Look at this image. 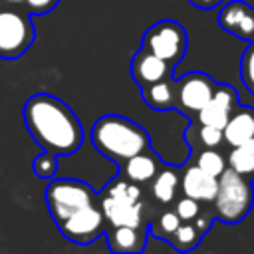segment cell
<instances>
[{
  "label": "cell",
  "instance_id": "cell-1",
  "mask_svg": "<svg viewBox=\"0 0 254 254\" xmlns=\"http://www.w3.org/2000/svg\"><path fill=\"white\" fill-rule=\"evenodd\" d=\"M28 133L48 153L73 155L83 143V127L73 109L52 93H34L22 109Z\"/></svg>",
  "mask_w": 254,
  "mask_h": 254
},
{
  "label": "cell",
  "instance_id": "cell-2",
  "mask_svg": "<svg viewBox=\"0 0 254 254\" xmlns=\"http://www.w3.org/2000/svg\"><path fill=\"white\" fill-rule=\"evenodd\" d=\"M89 139L95 151L115 165H121L125 159L151 149L149 133L133 119L117 113H107L95 119Z\"/></svg>",
  "mask_w": 254,
  "mask_h": 254
},
{
  "label": "cell",
  "instance_id": "cell-3",
  "mask_svg": "<svg viewBox=\"0 0 254 254\" xmlns=\"http://www.w3.org/2000/svg\"><path fill=\"white\" fill-rule=\"evenodd\" d=\"M254 204V189L252 181L234 173L232 169H224L218 175V189L210 202V210L214 218L226 224L242 222Z\"/></svg>",
  "mask_w": 254,
  "mask_h": 254
},
{
  "label": "cell",
  "instance_id": "cell-4",
  "mask_svg": "<svg viewBox=\"0 0 254 254\" xmlns=\"http://www.w3.org/2000/svg\"><path fill=\"white\" fill-rule=\"evenodd\" d=\"M36 40L32 14L24 6L0 4V58L18 60Z\"/></svg>",
  "mask_w": 254,
  "mask_h": 254
},
{
  "label": "cell",
  "instance_id": "cell-5",
  "mask_svg": "<svg viewBox=\"0 0 254 254\" xmlns=\"http://www.w3.org/2000/svg\"><path fill=\"white\" fill-rule=\"evenodd\" d=\"M97 202L95 189L79 179H50L46 187V204L52 220L58 224L81 206Z\"/></svg>",
  "mask_w": 254,
  "mask_h": 254
},
{
  "label": "cell",
  "instance_id": "cell-6",
  "mask_svg": "<svg viewBox=\"0 0 254 254\" xmlns=\"http://www.w3.org/2000/svg\"><path fill=\"white\" fill-rule=\"evenodd\" d=\"M141 48L165 60L169 65L177 67L189 48L187 30L177 20H159L151 24L141 36Z\"/></svg>",
  "mask_w": 254,
  "mask_h": 254
},
{
  "label": "cell",
  "instance_id": "cell-7",
  "mask_svg": "<svg viewBox=\"0 0 254 254\" xmlns=\"http://www.w3.org/2000/svg\"><path fill=\"white\" fill-rule=\"evenodd\" d=\"M216 81L206 71H189L175 79V107L189 121L202 109V105L210 99Z\"/></svg>",
  "mask_w": 254,
  "mask_h": 254
},
{
  "label": "cell",
  "instance_id": "cell-8",
  "mask_svg": "<svg viewBox=\"0 0 254 254\" xmlns=\"http://www.w3.org/2000/svg\"><path fill=\"white\" fill-rule=\"evenodd\" d=\"M56 226L65 240L79 244V246H85V244L95 242L105 232L107 220H105L99 204L93 202V204L77 208L75 212H71L67 218L58 222Z\"/></svg>",
  "mask_w": 254,
  "mask_h": 254
},
{
  "label": "cell",
  "instance_id": "cell-9",
  "mask_svg": "<svg viewBox=\"0 0 254 254\" xmlns=\"http://www.w3.org/2000/svg\"><path fill=\"white\" fill-rule=\"evenodd\" d=\"M97 204L107 220V226H147L145 222V198L127 200L97 192Z\"/></svg>",
  "mask_w": 254,
  "mask_h": 254
},
{
  "label": "cell",
  "instance_id": "cell-10",
  "mask_svg": "<svg viewBox=\"0 0 254 254\" xmlns=\"http://www.w3.org/2000/svg\"><path fill=\"white\" fill-rule=\"evenodd\" d=\"M240 101H238L236 89L232 85H228V83H218L216 81L210 99L202 105V109L190 121H198V123H204V125H212V127L222 129L224 123L228 121L230 113L234 111V107Z\"/></svg>",
  "mask_w": 254,
  "mask_h": 254
},
{
  "label": "cell",
  "instance_id": "cell-11",
  "mask_svg": "<svg viewBox=\"0 0 254 254\" xmlns=\"http://www.w3.org/2000/svg\"><path fill=\"white\" fill-rule=\"evenodd\" d=\"M216 22L230 36H236L244 42L254 40V6L244 0H230L220 4Z\"/></svg>",
  "mask_w": 254,
  "mask_h": 254
},
{
  "label": "cell",
  "instance_id": "cell-12",
  "mask_svg": "<svg viewBox=\"0 0 254 254\" xmlns=\"http://www.w3.org/2000/svg\"><path fill=\"white\" fill-rule=\"evenodd\" d=\"M129 69H131V77L139 85V89L145 87V85H151V83H155L159 79L171 77L173 71H175L173 65H169L165 60H161L159 56L151 54L145 48H139L133 54Z\"/></svg>",
  "mask_w": 254,
  "mask_h": 254
},
{
  "label": "cell",
  "instance_id": "cell-13",
  "mask_svg": "<svg viewBox=\"0 0 254 254\" xmlns=\"http://www.w3.org/2000/svg\"><path fill=\"white\" fill-rule=\"evenodd\" d=\"M218 189V177L198 169L194 163L187 165L181 173V194H187L202 204H210Z\"/></svg>",
  "mask_w": 254,
  "mask_h": 254
},
{
  "label": "cell",
  "instance_id": "cell-14",
  "mask_svg": "<svg viewBox=\"0 0 254 254\" xmlns=\"http://www.w3.org/2000/svg\"><path fill=\"white\" fill-rule=\"evenodd\" d=\"M107 246L115 254H137L145 250L147 226H107L105 228Z\"/></svg>",
  "mask_w": 254,
  "mask_h": 254
},
{
  "label": "cell",
  "instance_id": "cell-15",
  "mask_svg": "<svg viewBox=\"0 0 254 254\" xmlns=\"http://www.w3.org/2000/svg\"><path fill=\"white\" fill-rule=\"evenodd\" d=\"M161 167H163V163H161L159 155L153 153L151 149H147V151H141V153L125 159L119 165V175L125 177L127 181L143 187V185L151 183V179L157 175V171Z\"/></svg>",
  "mask_w": 254,
  "mask_h": 254
},
{
  "label": "cell",
  "instance_id": "cell-16",
  "mask_svg": "<svg viewBox=\"0 0 254 254\" xmlns=\"http://www.w3.org/2000/svg\"><path fill=\"white\" fill-rule=\"evenodd\" d=\"M248 139H254V107L238 103L222 127V141L234 147Z\"/></svg>",
  "mask_w": 254,
  "mask_h": 254
},
{
  "label": "cell",
  "instance_id": "cell-17",
  "mask_svg": "<svg viewBox=\"0 0 254 254\" xmlns=\"http://www.w3.org/2000/svg\"><path fill=\"white\" fill-rule=\"evenodd\" d=\"M181 194V173L173 167H161L151 179V196L155 202L169 206Z\"/></svg>",
  "mask_w": 254,
  "mask_h": 254
},
{
  "label": "cell",
  "instance_id": "cell-18",
  "mask_svg": "<svg viewBox=\"0 0 254 254\" xmlns=\"http://www.w3.org/2000/svg\"><path fill=\"white\" fill-rule=\"evenodd\" d=\"M141 99L153 111H171L175 107V77L171 75L141 87Z\"/></svg>",
  "mask_w": 254,
  "mask_h": 254
},
{
  "label": "cell",
  "instance_id": "cell-19",
  "mask_svg": "<svg viewBox=\"0 0 254 254\" xmlns=\"http://www.w3.org/2000/svg\"><path fill=\"white\" fill-rule=\"evenodd\" d=\"M185 141L189 145V149L194 153L198 149H210V147H220L222 141V129L212 127V125H204L198 121H190L187 131H185Z\"/></svg>",
  "mask_w": 254,
  "mask_h": 254
},
{
  "label": "cell",
  "instance_id": "cell-20",
  "mask_svg": "<svg viewBox=\"0 0 254 254\" xmlns=\"http://www.w3.org/2000/svg\"><path fill=\"white\" fill-rule=\"evenodd\" d=\"M226 167L244 179L254 181V139L230 147V153L226 155Z\"/></svg>",
  "mask_w": 254,
  "mask_h": 254
},
{
  "label": "cell",
  "instance_id": "cell-21",
  "mask_svg": "<svg viewBox=\"0 0 254 254\" xmlns=\"http://www.w3.org/2000/svg\"><path fill=\"white\" fill-rule=\"evenodd\" d=\"M200 238H202V232L194 226L192 220H181V224L177 226V230L171 234V238L167 242L173 248H177L179 252H189L198 246Z\"/></svg>",
  "mask_w": 254,
  "mask_h": 254
},
{
  "label": "cell",
  "instance_id": "cell-22",
  "mask_svg": "<svg viewBox=\"0 0 254 254\" xmlns=\"http://www.w3.org/2000/svg\"><path fill=\"white\" fill-rule=\"evenodd\" d=\"M181 224V218L179 214L173 210V208H163L161 212L155 214V218L151 222H147V230L149 234H153L155 238L159 240H169L171 234L177 230V226Z\"/></svg>",
  "mask_w": 254,
  "mask_h": 254
},
{
  "label": "cell",
  "instance_id": "cell-23",
  "mask_svg": "<svg viewBox=\"0 0 254 254\" xmlns=\"http://www.w3.org/2000/svg\"><path fill=\"white\" fill-rule=\"evenodd\" d=\"M194 165L198 169H202L204 173L218 177L226 169V157L218 151V147L198 149V151H194Z\"/></svg>",
  "mask_w": 254,
  "mask_h": 254
},
{
  "label": "cell",
  "instance_id": "cell-24",
  "mask_svg": "<svg viewBox=\"0 0 254 254\" xmlns=\"http://www.w3.org/2000/svg\"><path fill=\"white\" fill-rule=\"evenodd\" d=\"M32 171L38 179H54L58 175V155L44 151L42 155H38L32 163Z\"/></svg>",
  "mask_w": 254,
  "mask_h": 254
},
{
  "label": "cell",
  "instance_id": "cell-25",
  "mask_svg": "<svg viewBox=\"0 0 254 254\" xmlns=\"http://www.w3.org/2000/svg\"><path fill=\"white\" fill-rule=\"evenodd\" d=\"M240 79H242L244 87L250 93H254V40H250L246 50L242 52V58H240Z\"/></svg>",
  "mask_w": 254,
  "mask_h": 254
},
{
  "label": "cell",
  "instance_id": "cell-26",
  "mask_svg": "<svg viewBox=\"0 0 254 254\" xmlns=\"http://www.w3.org/2000/svg\"><path fill=\"white\" fill-rule=\"evenodd\" d=\"M173 204H175L173 210L179 214L181 220H194L198 216V212L202 210V202H198V200H194V198H190L187 194L177 196Z\"/></svg>",
  "mask_w": 254,
  "mask_h": 254
},
{
  "label": "cell",
  "instance_id": "cell-27",
  "mask_svg": "<svg viewBox=\"0 0 254 254\" xmlns=\"http://www.w3.org/2000/svg\"><path fill=\"white\" fill-rule=\"evenodd\" d=\"M60 4V0H24V8L30 14H48Z\"/></svg>",
  "mask_w": 254,
  "mask_h": 254
},
{
  "label": "cell",
  "instance_id": "cell-28",
  "mask_svg": "<svg viewBox=\"0 0 254 254\" xmlns=\"http://www.w3.org/2000/svg\"><path fill=\"white\" fill-rule=\"evenodd\" d=\"M187 2L198 10H212V8H218L224 0H187Z\"/></svg>",
  "mask_w": 254,
  "mask_h": 254
},
{
  "label": "cell",
  "instance_id": "cell-29",
  "mask_svg": "<svg viewBox=\"0 0 254 254\" xmlns=\"http://www.w3.org/2000/svg\"><path fill=\"white\" fill-rule=\"evenodd\" d=\"M0 4H14V6H22L24 0H0Z\"/></svg>",
  "mask_w": 254,
  "mask_h": 254
}]
</instances>
